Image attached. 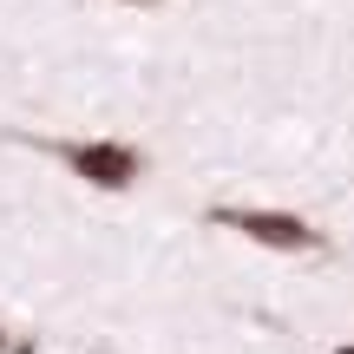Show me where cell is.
<instances>
[{"label":"cell","instance_id":"cell-1","mask_svg":"<svg viewBox=\"0 0 354 354\" xmlns=\"http://www.w3.org/2000/svg\"><path fill=\"white\" fill-rule=\"evenodd\" d=\"M210 223H216V230H236V236H250L256 250H276V256H315L322 243H328L308 216H295V210H256V203H250V210L216 203Z\"/></svg>","mask_w":354,"mask_h":354},{"label":"cell","instance_id":"cell-2","mask_svg":"<svg viewBox=\"0 0 354 354\" xmlns=\"http://www.w3.org/2000/svg\"><path fill=\"white\" fill-rule=\"evenodd\" d=\"M59 165L79 177V184H92V190H131L145 177V151L138 145H118V138H73V145H59Z\"/></svg>","mask_w":354,"mask_h":354},{"label":"cell","instance_id":"cell-4","mask_svg":"<svg viewBox=\"0 0 354 354\" xmlns=\"http://www.w3.org/2000/svg\"><path fill=\"white\" fill-rule=\"evenodd\" d=\"M13 342H20V335H7V322H0V354H13Z\"/></svg>","mask_w":354,"mask_h":354},{"label":"cell","instance_id":"cell-5","mask_svg":"<svg viewBox=\"0 0 354 354\" xmlns=\"http://www.w3.org/2000/svg\"><path fill=\"white\" fill-rule=\"evenodd\" d=\"M335 354H354V342H335Z\"/></svg>","mask_w":354,"mask_h":354},{"label":"cell","instance_id":"cell-3","mask_svg":"<svg viewBox=\"0 0 354 354\" xmlns=\"http://www.w3.org/2000/svg\"><path fill=\"white\" fill-rule=\"evenodd\" d=\"M118 7H138V13H151V7H165V0H118Z\"/></svg>","mask_w":354,"mask_h":354}]
</instances>
